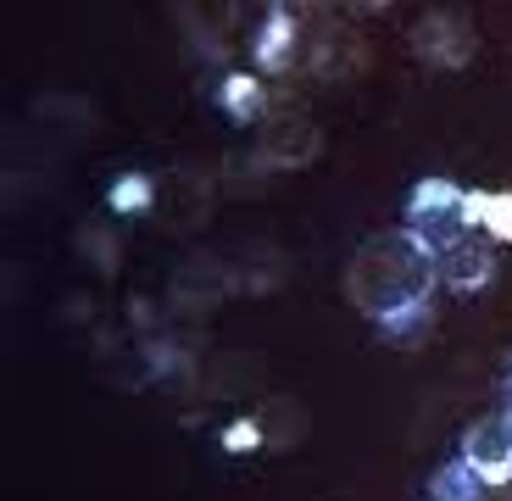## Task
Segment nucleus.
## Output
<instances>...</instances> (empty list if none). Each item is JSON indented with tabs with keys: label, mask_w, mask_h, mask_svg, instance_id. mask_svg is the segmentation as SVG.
<instances>
[{
	"label": "nucleus",
	"mask_w": 512,
	"mask_h": 501,
	"mask_svg": "<svg viewBox=\"0 0 512 501\" xmlns=\"http://www.w3.org/2000/svg\"><path fill=\"white\" fill-rule=\"evenodd\" d=\"M318 151H323L318 123L301 117V112H284V117H273L268 129H262V151H256V162L262 167H307V162H318Z\"/></svg>",
	"instance_id": "5"
},
{
	"label": "nucleus",
	"mask_w": 512,
	"mask_h": 501,
	"mask_svg": "<svg viewBox=\"0 0 512 501\" xmlns=\"http://www.w3.org/2000/svg\"><path fill=\"white\" fill-rule=\"evenodd\" d=\"M173 184H179V206H173V229H184V223H206V179L201 173H173Z\"/></svg>",
	"instance_id": "16"
},
{
	"label": "nucleus",
	"mask_w": 512,
	"mask_h": 501,
	"mask_svg": "<svg viewBox=\"0 0 512 501\" xmlns=\"http://www.w3.org/2000/svg\"><path fill=\"white\" fill-rule=\"evenodd\" d=\"M262 440H268V435H262V418H240V424L223 429V446H229V451H256Z\"/></svg>",
	"instance_id": "18"
},
{
	"label": "nucleus",
	"mask_w": 512,
	"mask_h": 501,
	"mask_svg": "<svg viewBox=\"0 0 512 501\" xmlns=\"http://www.w3.org/2000/svg\"><path fill=\"white\" fill-rule=\"evenodd\" d=\"M429 307H412V312H401V318H384L379 323V340H390V346H423L429 340Z\"/></svg>",
	"instance_id": "17"
},
{
	"label": "nucleus",
	"mask_w": 512,
	"mask_h": 501,
	"mask_svg": "<svg viewBox=\"0 0 512 501\" xmlns=\"http://www.w3.org/2000/svg\"><path fill=\"white\" fill-rule=\"evenodd\" d=\"M468 223L490 245H512V190H468Z\"/></svg>",
	"instance_id": "10"
},
{
	"label": "nucleus",
	"mask_w": 512,
	"mask_h": 501,
	"mask_svg": "<svg viewBox=\"0 0 512 501\" xmlns=\"http://www.w3.org/2000/svg\"><path fill=\"white\" fill-rule=\"evenodd\" d=\"M78 251H84V257H90L101 273H117V257H123L117 234L101 229V223H78Z\"/></svg>",
	"instance_id": "15"
},
{
	"label": "nucleus",
	"mask_w": 512,
	"mask_h": 501,
	"mask_svg": "<svg viewBox=\"0 0 512 501\" xmlns=\"http://www.w3.org/2000/svg\"><path fill=\"white\" fill-rule=\"evenodd\" d=\"M262 435L279 440V446H295V440L307 435V418H301V401H273L262 412Z\"/></svg>",
	"instance_id": "14"
},
{
	"label": "nucleus",
	"mask_w": 512,
	"mask_h": 501,
	"mask_svg": "<svg viewBox=\"0 0 512 501\" xmlns=\"http://www.w3.org/2000/svg\"><path fill=\"white\" fill-rule=\"evenodd\" d=\"M218 106H223V117H234V123H251V117L268 112V95H262V84H256L251 73H229L218 84Z\"/></svg>",
	"instance_id": "11"
},
{
	"label": "nucleus",
	"mask_w": 512,
	"mask_h": 501,
	"mask_svg": "<svg viewBox=\"0 0 512 501\" xmlns=\"http://www.w3.org/2000/svg\"><path fill=\"white\" fill-rule=\"evenodd\" d=\"M156 201V179H145V173H123V179L112 184V190H106V206H112V212H145V206Z\"/></svg>",
	"instance_id": "13"
},
{
	"label": "nucleus",
	"mask_w": 512,
	"mask_h": 501,
	"mask_svg": "<svg viewBox=\"0 0 512 501\" xmlns=\"http://www.w3.org/2000/svg\"><path fill=\"white\" fill-rule=\"evenodd\" d=\"M240 284V273L223 268L218 257H190L179 268V301L184 307H212V301H223Z\"/></svg>",
	"instance_id": "8"
},
{
	"label": "nucleus",
	"mask_w": 512,
	"mask_h": 501,
	"mask_svg": "<svg viewBox=\"0 0 512 501\" xmlns=\"http://www.w3.org/2000/svg\"><path fill=\"white\" fill-rule=\"evenodd\" d=\"M407 229L418 234L440 262L451 245H462L474 234V223H468V190H457L451 179H423L407 201Z\"/></svg>",
	"instance_id": "2"
},
{
	"label": "nucleus",
	"mask_w": 512,
	"mask_h": 501,
	"mask_svg": "<svg viewBox=\"0 0 512 501\" xmlns=\"http://www.w3.org/2000/svg\"><path fill=\"white\" fill-rule=\"evenodd\" d=\"M429 496L435 501H479L485 496V479L462 463V457H451V463H440L435 474H429Z\"/></svg>",
	"instance_id": "12"
},
{
	"label": "nucleus",
	"mask_w": 512,
	"mask_h": 501,
	"mask_svg": "<svg viewBox=\"0 0 512 501\" xmlns=\"http://www.w3.org/2000/svg\"><path fill=\"white\" fill-rule=\"evenodd\" d=\"M474 51H479L474 23L462 12H451V6H435V12H423L412 23V56L429 67H468Z\"/></svg>",
	"instance_id": "3"
},
{
	"label": "nucleus",
	"mask_w": 512,
	"mask_h": 501,
	"mask_svg": "<svg viewBox=\"0 0 512 501\" xmlns=\"http://www.w3.org/2000/svg\"><path fill=\"white\" fill-rule=\"evenodd\" d=\"M301 56H307V73L312 78H346L362 67V45L351 28L340 23H323L318 34H312V45H301Z\"/></svg>",
	"instance_id": "7"
},
{
	"label": "nucleus",
	"mask_w": 512,
	"mask_h": 501,
	"mask_svg": "<svg viewBox=\"0 0 512 501\" xmlns=\"http://www.w3.org/2000/svg\"><path fill=\"white\" fill-rule=\"evenodd\" d=\"M440 279L435 251L418 240L412 229L401 234H373L357 245V257L346 262V296L357 312H368L373 323L401 318L412 307H429V290Z\"/></svg>",
	"instance_id": "1"
},
{
	"label": "nucleus",
	"mask_w": 512,
	"mask_h": 501,
	"mask_svg": "<svg viewBox=\"0 0 512 501\" xmlns=\"http://www.w3.org/2000/svg\"><path fill=\"white\" fill-rule=\"evenodd\" d=\"M295 56H301V17L268 12V23L256 34V67L262 73H284V67H295Z\"/></svg>",
	"instance_id": "9"
},
{
	"label": "nucleus",
	"mask_w": 512,
	"mask_h": 501,
	"mask_svg": "<svg viewBox=\"0 0 512 501\" xmlns=\"http://www.w3.org/2000/svg\"><path fill=\"white\" fill-rule=\"evenodd\" d=\"M490 279H496V245L490 240H474V234H468L462 245H451L446 257H440V284L457 290V296H479Z\"/></svg>",
	"instance_id": "6"
},
{
	"label": "nucleus",
	"mask_w": 512,
	"mask_h": 501,
	"mask_svg": "<svg viewBox=\"0 0 512 501\" xmlns=\"http://www.w3.org/2000/svg\"><path fill=\"white\" fill-rule=\"evenodd\" d=\"M462 463L474 468L485 485H507L512 479V412H485L462 435Z\"/></svg>",
	"instance_id": "4"
}]
</instances>
